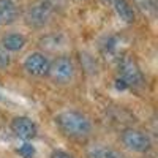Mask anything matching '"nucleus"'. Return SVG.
Returning <instances> with one entry per match:
<instances>
[{"instance_id": "obj_1", "label": "nucleus", "mask_w": 158, "mask_h": 158, "mask_svg": "<svg viewBox=\"0 0 158 158\" xmlns=\"http://www.w3.org/2000/svg\"><path fill=\"white\" fill-rule=\"evenodd\" d=\"M56 125L65 136L73 139H82L90 135L92 123L90 120L81 112L77 111H63L57 114Z\"/></svg>"}, {"instance_id": "obj_2", "label": "nucleus", "mask_w": 158, "mask_h": 158, "mask_svg": "<svg viewBox=\"0 0 158 158\" xmlns=\"http://www.w3.org/2000/svg\"><path fill=\"white\" fill-rule=\"evenodd\" d=\"M52 13H54V8L41 0L38 3L30 5V8L25 11V24L32 29H43L46 24H49Z\"/></svg>"}, {"instance_id": "obj_3", "label": "nucleus", "mask_w": 158, "mask_h": 158, "mask_svg": "<svg viewBox=\"0 0 158 158\" xmlns=\"http://www.w3.org/2000/svg\"><path fill=\"white\" fill-rule=\"evenodd\" d=\"M122 142L128 150L138 152V153H146L152 146L150 138L144 133V131L136 130V128L123 130L122 131Z\"/></svg>"}, {"instance_id": "obj_4", "label": "nucleus", "mask_w": 158, "mask_h": 158, "mask_svg": "<svg viewBox=\"0 0 158 158\" xmlns=\"http://www.w3.org/2000/svg\"><path fill=\"white\" fill-rule=\"evenodd\" d=\"M118 73H120V79H123L128 87H141L144 84V74L139 65L131 57H123L118 62Z\"/></svg>"}, {"instance_id": "obj_5", "label": "nucleus", "mask_w": 158, "mask_h": 158, "mask_svg": "<svg viewBox=\"0 0 158 158\" xmlns=\"http://www.w3.org/2000/svg\"><path fill=\"white\" fill-rule=\"evenodd\" d=\"M48 74L54 82L63 84L68 82L70 79L74 76V65L70 57H57L54 62L49 65V71Z\"/></svg>"}, {"instance_id": "obj_6", "label": "nucleus", "mask_w": 158, "mask_h": 158, "mask_svg": "<svg viewBox=\"0 0 158 158\" xmlns=\"http://www.w3.org/2000/svg\"><path fill=\"white\" fill-rule=\"evenodd\" d=\"M49 65H51V62L48 60V57L44 54H41V52H32L24 60V70L32 76L41 77V76L48 74Z\"/></svg>"}, {"instance_id": "obj_7", "label": "nucleus", "mask_w": 158, "mask_h": 158, "mask_svg": "<svg viewBox=\"0 0 158 158\" xmlns=\"http://www.w3.org/2000/svg\"><path fill=\"white\" fill-rule=\"evenodd\" d=\"M11 131L15 133L18 138L24 139V141H30L36 136V125L32 118L25 117V115H19V117H15L11 120Z\"/></svg>"}, {"instance_id": "obj_8", "label": "nucleus", "mask_w": 158, "mask_h": 158, "mask_svg": "<svg viewBox=\"0 0 158 158\" xmlns=\"http://www.w3.org/2000/svg\"><path fill=\"white\" fill-rule=\"evenodd\" d=\"M18 15V6L13 0H0V24H13Z\"/></svg>"}, {"instance_id": "obj_9", "label": "nucleus", "mask_w": 158, "mask_h": 158, "mask_svg": "<svg viewBox=\"0 0 158 158\" xmlns=\"http://www.w3.org/2000/svg\"><path fill=\"white\" fill-rule=\"evenodd\" d=\"M25 36L21 33H8L2 38V44L8 52H19L25 48Z\"/></svg>"}, {"instance_id": "obj_10", "label": "nucleus", "mask_w": 158, "mask_h": 158, "mask_svg": "<svg viewBox=\"0 0 158 158\" xmlns=\"http://www.w3.org/2000/svg\"><path fill=\"white\" fill-rule=\"evenodd\" d=\"M112 6L117 13V16L123 22L130 24V22L135 21V11H133V8H131V5L127 2V0H112Z\"/></svg>"}, {"instance_id": "obj_11", "label": "nucleus", "mask_w": 158, "mask_h": 158, "mask_svg": "<svg viewBox=\"0 0 158 158\" xmlns=\"http://www.w3.org/2000/svg\"><path fill=\"white\" fill-rule=\"evenodd\" d=\"M87 158H122V156H120V153H117L115 150H112L109 147L97 146V147L89 149Z\"/></svg>"}, {"instance_id": "obj_12", "label": "nucleus", "mask_w": 158, "mask_h": 158, "mask_svg": "<svg viewBox=\"0 0 158 158\" xmlns=\"http://www.w3.org/2000/svg\"><path fill=\"white\" fill-rule=\"evenodd\" d=\"M18 152H19L24 158H33V156H35V147L32 146V144H29V142H24L22 146L18 149Z\"/></svg>"}, {"instance_id": "obj_13", "label": "nucleus", "mask_w": 158, "mask_h": 158, "mask_svg": "<svg viewBox=\"0 0 158 158\" xmlns=\"http://www.w3.org/2000/svg\"><path fill=\"white\" fill-rule=\"evenodd\" d=\"M11 62V57H10V52L0 44V70H5Z\"/></svg>"}, {"instance_id": "obj_14", "label": "nucleus", "mask_w": 158, "mask_h": 158, "mask_svg": "<svg viewBox=\"0 0 158 158\" xmlns=\"http://www.w3.org/2000/svg\"><path fill=\"white\" fill-rule=\"evenodd\" d=\"M49 158H74V156L70 155L68 152H63V150H54L49 155Z\"/></svg>"}, {"instance_id": "obj_15", "label": "nucleus", "mask_w": 158, "mask_h": 158, "mask_svg": "<svg viewBox=\"0 0 158 158\" xmlns=\"http://www.w3.org/2000/svg\"><path fill=\"white\" fill-rule=\"evenodd\" d=\"M44 2L48 3V5H51L52 8H56V6H62L67 0H44Z\"/></svg>"}, {"instance_id": "obj_16", "label": "nucleus", "mask_w": 158, "mask_h": 158, "mask_svg": "<svg viewBox=\"0 0 158 158\" xmlns=\"http://www.w3.org/2000/svg\"><path fill=\"white\" fill-rule=\"evenodd\" d=\"M115 87L118 90H125V89H128V84L123 81V79H117V81H115Z\"/></svg>"}]
</instances>
